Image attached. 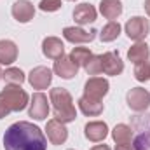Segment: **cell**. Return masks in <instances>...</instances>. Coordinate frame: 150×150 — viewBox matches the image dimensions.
I'll list each match as a JSON object with an SVG mask.
<instances>
[{"label":"cell","mask_w":150,"mask_h":150,"mask_svg":"<svg viewBox=\"0 0 150 150\" xmlns=\"http://www.w3.org/2000/svg\"><path fill=\"white\" fill-rule=\"evenodd\" d=\"M11 12L18 23H30L35 16V7L30 0H16L12 4Z\"/></svg>","instance_id":"8fae6325"},{"label":"cell","mask_w":150,"mask_h":150,"mask_svg":"<svg viewBox=\"0 0 150 150\" xmlns=\"http://www.w3.org/2000/svg\"><path fill=\"white\" fill-rule=\"evenodd\" d=\"M9 112H11V110H9V108L5 107V103H4V101L0 100V119L7 117V115H9Z\"/></svg>","instance_id":"83f0119b"},{"label":"cell","mask_w":150,"mask_h":150,"mask_svg":"<svg viewBox=\"0 0 150 150\" xmlns=\"http://www.w3.org/2000/svg\"><path fill=\"white\" fill-rule=\"evenodd\" d=\"M68 56H70V59L74 61L79 68H80V67L84 68V67L87 65L89 58L93 56V52H91L87 47H74V49H72V52H70Z\"/></svg>","instance_id":"603a6c76"},{"label":"cell","mask_w":150,"mask_h":150,"mask_svg":"<svg viewBox=\"0 0 150 150\" xmlns=\"http://www.w3.org/2000/svg\"><path fill=\"white\" fill-rule=\"evenodd\" d=\"M84 136L89 140V142H103L107 136H108V126L107 122H101V120H93V122H87L84 126Z\"/></svg>","instance_id":"4fadbf2b"},{"label":"cell","mask_w":150,"mask_h":150,"mask_svg":"<svg viewBox=\"0 0 150 150\" xmlns=\"http://www.w3.org/2000/svg\"><path fill=\"white\" fill-rule=\"evenodd\" d=\"M112 138L117 145H131L133 129L127 124H117L112 129Z\"/></svg>","instance_id":"44dd1931"},{"label":"cell","mask_w":150,"mask_h":150,"mask_svg":"<svg viewBox=\"0 0 150 150\" xmlns=\"http://www.w3.org/2000/svg\"><path fill=\"white\" fill-rule=\"evenodd\" d=\"M28 82L33 89H47L52 82V72L47 67H35L30 74H28Z\"/></svg>","instance_id":"30bf717a"},{"label":"cell","mask_w":150,"mask_h":150,"mask_svg":"<svg viewBox=\"0 0 150 150\" xmlns=\"http://www.w3.org/2000/svg\"><path fill=\"white\" fill-rule=\"evenodd\" d=\"M91 150H110L108 145H96V147H93Z\"/></svg>","instance_id":"f546056e"},{"label":"cell","mask_w":150,"mask_h":150,"mask_svg":"<svg viewBox=\"0 0 150 150\" xmlns=\"http://www.w3.org/2000/svg\"><path fill=\"white\" fill-rule=\"evenodd\" d=\"M18 59V45L12 40H0V63L12 65Z\"/></svg>","instance_id":"d6986e66"},{"label":"cell","mask_w":150,"mask_h":150,"mask_svg":"<svg viewBox=\"0 0 150 150\" xmlns=\"http://www.w3.org/2000/svg\"><path fill=\"white\" fill-rule=\"evenodd\" d=\"M49 100H47V96L44 94V93H35L33 96H32V101L28 103L30 105V108H28V115L32 117V119H35V120H44L45 117H47V113H49Z\"/></svg>","instance_id":"52a82bcc"},{"label":"cell","mask_w":150,"mask_h":150,"mask_svg":"<svg viewBox=\"0 0 150 150\" xmlns=\"http://www.w3.org/2000/svg\"><path fill=\"white\" fill-rule=\"evenodd\" d=\"M101 68L105 75H112L117 77L124 72V61L120 59L119 52L115 51H108L105 54H101Z\"/></svg>","instance_id":"ba28073f"},{"label":"cell","mask_w":150,"mask_h":150,"mask_svg":"<svg viewBox=\"0 0 150 150\" xmlns=\"http://www.w3.org/2000/svg\"><path fill=\"white\" fill-rule=\"evenodd\" d=\"M61 5H63L61 0H40L38 9L44 11V12H56V11L61 9Z\"/></svg>","instance_id":"4316f807"},{"label":"cell","mask_w":150,"mask_h":150,"mask_svg":"<svg viewBox=\"0 0 150 150\" xmlns=\"http://www.w3.org/2000/svg\"><path fill=\"white\" fill-rule=\"evenodd\" d=\"M5 150H47V138L38 126L19 120L11 124L4 134Z\"/></svg>","instance_id":"6da1fadb"},{"label":"cell","mask_w":150,"mask_h":150,"mask_svg":"<svg viewBox=\"0 0 150 150\" xmlns=\"http://www.w3.org/2000/svg\"><path fill=\"white\" fill-rule=\"evenodd\" d=\"M79 108L80 112L87 117H96L103 112V103L101 100H94V98H89V96H82L79 98Z\"/></svg>","instance_id":"e0dca14e"},{"label":"cell","mask_w":150,"mask_h":150,"mask_svg":"<svg viewBox=\"0 0 150 150\" xmlns=\"http://www.w3.org/2000/svg\"><path fill=\"white\" fill-rule=\"evenodd\" d=\"M70 150H72V149H70Z\"/></svg>","instance_id":"836d02e7"},{"label":"cell","mask_w":150,"mask_h":150,"mask_svg":"<svg viewBox=\"0 0 150 150\" xmlns=\"http://www.w3.org/2000/svg\"><path fill=\"white\" fill-rule=\"evenodd\" d=\"M115 150H136L133 145H117Z\"/></svg>","instance_id":"f1b7e54d"},{"label":"cell","mask_w":150,"mask_h":150,"mask_svg":"<svg viewBox=\"0 0 150 150\" xmlns=\"http://www.w3.org/2000/svg\"><path fill=\"white\" fill-rule=\"evenodd\" d=\"M52 72L58 75V77H61V79L68 80V79H74L75 75H77L79 67L75 65L72 59H70V56H61V58H58V59L54 61Z\"/></svg>","instance_id":"9a60e30c"},{"label":"cell","mask_w":150,"mask_h":150,"mask_svg":"<svg viewBox=\"0 0 150 150\" xmlns=\"http://www.w3.org/2000/svg\"><path fill=\"white\" fill-rule=\"evenodd\" d=\"M70 2H75V0H70Z\"/></svg>","instance_id":"d6a6232c"},{"label":"cell","mask_w":150,"mask_h":150,"mask_svg":"<svg viewBox=\"0 0 150 150\" xmlns=\"http://www.w3.org/2000/svg\"><path fill=\"white\" fill-rule=\"evenodd\" d=\"M149 56H150V47L145 42H136L127 51V59L131 63H134V65L143 63V61H149Z\"/></svg>","instance_id":"ac0fdd59"},{"label":"cell","mask_w":150,"mask_h":150,"mask_svg":"<svg viewBox=\"0 0 150 150\" xmlns=\"http://www.w3.org/2000/svg\"><path fill=\"white\" fill-rule=\"evenodd\" d=\"M108 89H110V84H108L107 79L91 77L84 84V96H89V98H94V100H103V96L108 94Z\"/></svg>","instance_id":"8992f818"},{"label":"cell","mask_w":150,"mask_h":150,"mask_svg":"<svg viewBox=\"0 0 150 150\" xmlns=\"http://www.w3.org/2000/svg\"><path fill=\"white\" fill-rule=\"evenodd\" d=\"M49 101L52 103V112L54 119H58L63 124L74 122L77 119V110L74 105V98L72 94L63 89V87H52L49 91Z\"/></svg>","instance_id":"7a4b0ae2"},{"label":"cell","mask_w":150,"mask_h":150,"mask_svg":"<svg viewBox=\"0 0 150 150\" xmlns=\"http://www.w3.org/2000/svg\"><path fill=\"white\" fill-rule=\"evenodd\" d=\"M134 79L138 82H147V80H150V61L138 63L134 67Z\"/></svg>","instance_id":"484cf974"},{"label":"cell","mask_w":150,"mask_h":150,"mask_svg":"<svg viewBox=\"0 0 150 150\" xmlns=\"http://www.w3.org/2000/svg\"><path fill=\"white\" fill-rule=\"evenodd\" d=\"M96 16H98L96 9H94L91 4H87V2L75 5V9H74V19H75V23H79L80 26H82V25L94 23V21H96Z\"/></svg>","instance_id":"2e32d148"},{"label":"cell","mask_w":150,"mask_h":150,"mask_svg":"<svg viewBox=\"0 0 150 150\" xmlns=\"http://www.w3.org/2000/svg\"><path fill=\"white\" fill-rule=\"evenodd\" d=\"M100 12L107 19H117L122 14V2L120 0H101L100 2Z\"/></svg>","instance_id":"ffe728a7"},{"label":"cell","mask_w":150,"mask_h":150,"mask_svg":"<svg viewBox=\"0 0 150 150\" xmlns=\"http://www.w3.org/2000/svg\"><path fill=\"white\" fill-rule=\"evenodd\" d=\"M120 25L117 23V21H108L103 28H101V32H100V38H101V42H113L115 38L120 35Z\"/></svg>","instance_id":"7402d4cb"},{"label":"cell","mask_w":150,"mask_h":150,"mask_svg":"<svg viewBox=\"0 0 150 150\" xmlns=\"http://www.w3.org/2000/svg\"><path fill=\"white\" fill-rule=\"evenodd\" d=\"M42 52L45 58L56 61L58 58L65 56V44L58 37H45L42 40Z\"/></svg>","instance_id":"5bb4252c"},{"label":"cell","mask_w":150,"mask_h":150,"mask_svg":"<svg viewBox=\"0 0 150 150\" xmlns=\"http://www.w3.org/2000/svg\"><path fill=\"white\" fill-rule=\"evenodd\" d=\"M143 7H145V11H147V14L150 16V0H145V4H143Z\"/></svg>","instance_id":"4dcf8cb0"},{"label":"cell","mask_w":150,"mask_h":150,"mask_svg":"<svg viewBox=\"0 0 150 150\" xmlns=\"http://www.w3.org/2000/svg\"><path fill=\"white\" fill-rule=\"evenodd\" d=\"M4 79V72H2V68H0V80Z\"/></svg>","instance_id":"1f68e13d"},{"label":"cell","mask_w":150,"mask_h":150,"mask_svg":"<svg viewBox=\"0 0 150 150\" xmlns=\"http://www.w3.org/2000/svg\"><path fill=\"white\" fill-rule=\"evenodd\" d=\"M84 70L87 72V75H98L103 72V68H101V54L98 56V54H93L91 58H89V61H87V65L84 67Z\"/></svg>","instance_id":"d4e9b609"},{"label":"cell","mask_w":150,"mask_h":150,"mask_svg":"<svg viewBox=\"0 0 150 150\" xmlns=\"http://www.w3.org/2000/svg\"><path fill=\"white\" fill-rule=\"evenodd\" d=\"M127 107L134 112H143L150 107V93L143 87H133L126 94Z\"/></svg>","instance_id":"5b68a950"},{"label":"cell","mask_w":150,"mask_h":150,"mask_svg":"<svg viewBox=\"0 0 150 150\" xmlns=\"http://www.w3.org/2000/svg\"><path fill=\"white\" fill-rule=\"evenodd\" d=\"M0 100L5 103V107L11 112H21V110L26 108V105L30 101V96L25 89H21V86L9 84L0 91Z\"/></svg>","instance_id":"3957f363"},{"label":"cell","mask_w":150,"mask_h":150,"mask_svg":"<svg viewBox=\"0 0 150 150\" xmlns=\"http://www.w3.org/2000/svg\"><path fill=\"white\" fill-rule=\"evenodd\" d=\"M124 30H126V35L131 40L142 42L150 32V21L147 18H143V16H134V18H131V19L126 21Z\"/></svg>","instance_id":"277c9868"},{"label":"cell","mask_w":150,"mask_h":150,"mask_svg":"<svg viewBox=\"0 0 150 150\" xmlns=\"http://www.w3.org/2000/svg\"><path fill=\"white\" fill-rule=\"evenodd\" d=\"M96 30H84L80 26H67L63 30V37L65 40L72 42V44H86V42H93L96 38Z\"/></svg>","instance_id":"7c38bea8"},{"label":"cell","mask_w":150,"mask_h":150,"mask_svg":"<svg viewBox=\"0 0 150 150\" xmlns=\"http://www.w3.org/2000/svg\"><path fill=\"white\" fill-rule=\"evenodd\" d=\"M45 133L47 138L52 145H63L68 138V129L63 122H59L58 119H51L45 124Z\"/></svg>","instance_id":"9c48e42d"},{"label":"cell","mask_w":150,"mask_h":150,"mask_svg":"<svg viewBox=\"0 0 150 150\" xmlns=\"http://www.w3.org/2000/svg\"><path fill=\"white\" fill-rule=\"evenodd\" d=\"M25 74H23V70H19V68H14V67H11V68H7L5 72H4V80L7 82V84H14V86H21L23 82H25Z\"/></svg>","instance_id":"cb8c5ba5"}]
</instances>
